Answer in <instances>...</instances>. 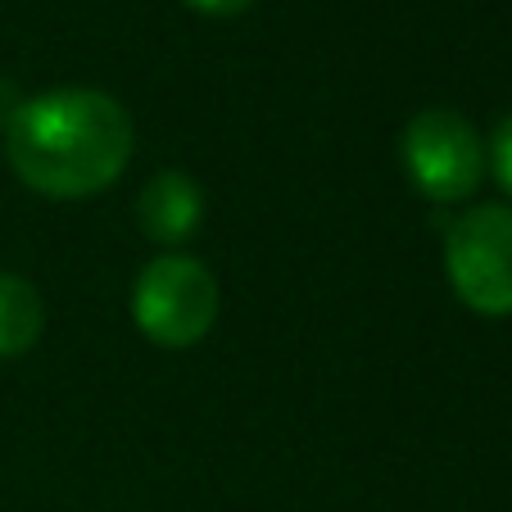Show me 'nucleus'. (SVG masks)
<instances>
[{
	"mask_svg": "<svg viewBox=\"0 0 512 512\" xmlns=\"http://www.w3.org/2000/svg\"><path fill=\"white\" fill-rule=\"evenodd\" d=\"M136 223L150 241L159 245H182L200 232L204 223V191L195 186V177L186 173H155L136 195Z\"/></svg>",
	"mask_w": 512,
	"mask_h": 512,
	"instance_id": "obj_5",
	"label": "nucleus"
},
{
	"mask_svg": "<svg viewBox=\"0 0 512 512\" xmlns=\"http://www.w3.org/2000/svg\"><path fill=\"white\" fill-rule=\"evenodd\" d=\"M136 150L132 114L91 87L23 96L5 118V155L28 191L87 200L123 177Z\"/></svg>",
	"mask_w": 512,
	"mask_h": 512,
	"instance_id": "obj_1",
	"label": "nucleus"
},
{
	"mask_svg": "<svg viewBox=\"0 0 512 512\" xmlns=\"http://www.w3.org/2000/svg\"><path fill=\"white\" fill-rule=\"evenodd\" d=\"M223 313L218 277L191 254H159L136 272L132 318L145 340L164 349L200 345Z\"/></svg>",
	"mask_w": 512,
	"mask_h": 512,
	"instance_id": "obj_2",
	"label": "nucleus"
},
{
	"mask_svg": "<svg viewBox=\"0 0 512 512\" xmlns=\"http://www.w3.org/2000/svg\"><path fill=\"white\" fill-rule=\"evenodd\" d=\"M195 14H209V19H236L254 5V0H186Z\"/></svg>",
	"mask_w": 512,
	"mask_h": 512,
	"instance_id": "obj_8",
	"label": "nucleus"
},
{
	"mask_svg": "<svg viewBox=\"0 0 512 512\" xmlns=\"http://www.w3.org/2000/svg\"><path fill=\"white\" fill-rule=\"evenodd\" d=\"M490 168H494V182L503 186V195H512V114L490 136Z\"/></svg>",
	"mask_w": 512,
	"mask_h": 512,
	"instance_id": "obj_7",
	"label": "nucleus"
},
{
	"mask_svg": "<svg viewBox=\"0 0 512 512\" xmlns=\"http://www.w3.org/2000/svg\"><path fill=\"white\" fill-rule=\"evenodd\" d=\"M399 159L426 200L458 204L481 186L485 141L458 109H417L399 132Z\"/></svg>",
	"mask_w": 512,
	"mask_h": 512,
	"instance_id": "obj_4",
	"label": "nucleus"
},
{
	"mask_svg": "<svg viewBox=\"0 0 512 512\" xmlns=\"http://www.w3.org/2000/svg\"><path fill=\"white\" fill-rule=\"evenodd\" d=\"M46 304L41 290L19 272H0V358H23L41 340Z\"/></svg>",
	"mask_w": 512,
	"mask_h": 512,
	"instance_id": "obj_6",
	"label": "nucleus"
},
{
	"mask_svg": "<svg viewBox=\"0 0 512 512\" xmlns=\"http://www.w3.org/2000/svg\"><path fill=\"white\" fill-rule=\"evenodd\" d=\"M445 272L454 295L481 318L512 313V209L476 204L445 236Z\"/></svg>",
	"mask_w": 512,
	"mask_h": 512,
	"instance_id": "obj_3",
	"label": "nucleus"
}]
</instances>
